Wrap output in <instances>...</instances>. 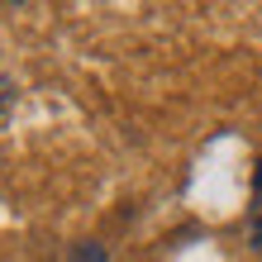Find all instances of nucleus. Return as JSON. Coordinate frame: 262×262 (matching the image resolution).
Listing matches in <instances>:
<instances>
[{
	"instance_id": "1",
	"label": "nucleus",
	"mask_w": 262,
	"mask_h": 262,
	"mask_svg": "<svg viewBox=\"0 0 262 262\" xmlns=\"http://www.w3.org/2000/svg\"><path fill=\"white\" fill-rule=\"evenodd\" d=\"M72 262H105V248H100V243H76Z\"/></svg>"
},
{
	"instance_id": "2",
	"label": "nucleus",
	"mask_w": 262,
	"mask_h": 262,
	"mask_svg": "<svg viewBox=\"0 0 262 262\" xmlns=\"http://www.w3.org/2000/svg\"><path fill=\"white\" fill-rule=\"evenodd\" d=\"M14 96H19V86H14V81H10V76H5V72H0V119H5V115H10V105H14Z\"/></svg>"
},
{
	"instance_id": "3",
	"label": "nucleus",
	"mask_w": 262,
	"mask_h": 262,
	"mask_svg": "<svg viewBox=\"0 0 262 262\" xmlns=\"http://www.w3.org/2000/svg\"><path fill=\"white\" fill-rule=\"evenodd\" d=\"M253 214H262V162H257V177H253Z\"/></svg>"
},
{
	"instance_id": "4",
	"label": "nucleus",
	"mask_w": 262,
	"mask_h": 262,
	"mask_svg": "<svg viewBox=\"0 0 262 262\" xmlns=\"http://www.w3.org/2000/svg\"><path fill=\"white\" fill-rule=\"evenodd\" d=\"M253 248L262 253V214H253Z\"/></svg>"
}]
</instances>
